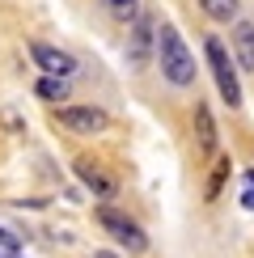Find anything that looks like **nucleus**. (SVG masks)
Listing matches in <instances>:
<instances>
[{"label": "nucleus", "instance_id": "nucleus-17", "mask_svg": "<svg viewBox=\"0 0 254 258\" xmlns=\"http://www.w3.org/2000/svg\"><path fill=\"white\" fill-rule=\"evenodd\" d=\"M9 258H26V254H17V250H13V254H9Z\"/></svg>", "mask_w": 254, "mask_h": 258}, {"label": "nucleus", "instance_id": "nucleus-8", "mask_svg": "<svg viewBox=\"0 0 254 258\" xmlns=\"http://www.w3.org/2000/svg\"><path fill=\"white\" fill-rule=\"evenodd\" d=\"M77 178H81V182H85V186H89V190H93L98 199H110V195H114V182L106 178L102 169L93 165V161H85V157L77 161Z\"/></svg>", "mask_w": 254, "mask_h": 258}, {"label": "nucleus", "instance_id": "nucleus-4", "mask_svg": "<svg viewBox=\"0 0 254 258\" xmlns=\"http://www.w3.org/2000/svg\"><path fill=\"white\" fill-rule=\"evenodd\" d=\"M59 127L64 132H77V136H98L106 132V110H98V106H59Z\"/></svg>", "mask_w": 254, "mask_h": 258}, {"label": "nucleus", "instance_id": "nucleus-6", "mask_svg": "<svg viewBox=\"0 0 254 258\" xmlns=\"http://www.w3.org/2000/svg\"><path fill=\"white\" fill-rule=\"evenodd\" d=\"M30 55H34V63L47 72V77H72V72H77V59H72L68 51L51 47V42H34V47H30Z\"/></svg>", "mask_w": 254, "mask_h": 258}, {"label": "nucleus", "instance_id": "nucleus-14", "mask_svg": "<svg viewBox=\"0 0 254 258\" xmlns=\"http://www.w3.org/2000/svg\"><path fill=\"white\" fill-rule=\"evenodd\" d=\"M13 250H17V233L13 229H0V258H9Z\"/></svg>", "mask_w": 254, "mask_h": 258}, {"label": "nucleus", "instance_id": "nucleus-10", "mask_svg": "<svg viewBox=\"0 0 254 258\" xmlns=\"http://www.w3.org/2000/svg\"><path fill=\"white\" fill-rule=\"evenodd\" d=\"M34 93L42 102H64V98H68V77H42L34 85Z\"/></svg>", "mask_w": 254, "mask_h": 258}, {"label": "nucleus", "instance_id": "nucleus-5", "mask_svg": "<svg viewBox=\"0 0 254 258\" xmlns=\"http://www.w3.org/2000/svg\"><path fill=\"white\" fill-rule=\"evenodd\" d=\"M153 34H157L153 17L136 13V17H132V42H127V63H132V68H144V63H148V51H153Z\"/></svg>", "mask_w": 254, "mask_h": 258}, {"label": "nucleus", "instance_id": "nucleus-2", "mask_svg": "<svg viewBox=\"0 0 254 258\" xmlns=\"http://www.w3.org/2000/svg\"><path fill=\"white\" fill-rule=\"evenodd\" d=\"M204 51H208V63H212V77H216L220 98H225L229 106H241V81H237V68H233L225 42H220V38H208Z\"/></svg>", "mask_w": 254, "mask_h": 258}, {"label": "nucleus", "instance_id": "nucleus-16", "mask_svg": "<svg viewBox=\"0 0 254 258\" xmlns=\"http://www.w3.org/2000/svg\"><path fill=\"white\" fill-rule=\"evenodd\" d=\"M93 258H114V254H110V250H98V254H93Z\"/></svg>", "mask_w": 254, "mask_h": 258}, {"label": "nucleus", "instance_id": "nucleus-13", "mask_svg": "<svg viewBox=\"0 0 254 258\" xmlns=\"http://www.w3.org/2000/svg\"><path fill=\"white\" fill-rule=\"evenodd\" d=\"M106 5H110V13L119 21H132L136 13H140V0H106Z\"/></svg>", "mask_w": 254, "mask_h": 258}, {"label": "nucleus", "instance_id": "nucleus-7", "mask_svg": "<svg viewBox=\"0 0 254 258\" xmlns=\"http://www.w3.org/2000/svg\"><path fill=\"white\" fill-rule=\"evenodd\" d=\"M195 144H199V153H204V157L216 153V123H212V110H208L204 102L195 106Z\"/></svg>", "mask_w": 254, "mask_h": 258}, {"label": "nucleus", "instance_id": "nucleus-15", "mask_svg": "<svg viewBox=\"0 0 254 258\" xmlns=\"http://www.w3.org/2000/svg\"><path fill=\"white\" fill-rule=\"evenodd\" d=\"M241 208H250V212H254V169L246 174V186H241Z\"/></svg>", "mask_w": 254, "mask_h": 258}, {"label": "nucleus", "instance_id": "nucleus-12", "mask_svg": "<svg viewBox=\"0 0 254 258\" xmlns=\"http://www.w3.org/2000/svg\"><path fill=\"white\" fill-rule=\"evenodd\" d=\"M199 5H204V13L212 21H233L237 17V0H199Z\"/></svg>", "mask_w": 254, "mask_h": 258}, {"label": "nucleus", "instance_id": "nucleus-9", "mask_svg": "<svg viewBox=\"0 0 254 258\" xmlns=\"http://www.w3.org/2000/svg\"><path fill=\"white\" fill-rule=\"evenodd\" d=\"M233 51H237L241 68H254V21H237L233 26Z\"/></svg>", "mask_w": 254, "mask_h": 258}, {"label": "nucleus", "instance_id": "nucleus-11", "mask_svg": "<svg viewBox=\"0 0 254 258\" xmlns=\"http://www.w3.org/2000/svg\"><path fill=\"white\" fill-rule=\"evenodd\" d=\"M229 169H233V161L229 157H216V165H212V178H208V203L212 199H220V190H225V182H229Z\"/></svg>", "mask_w": 254, "mask_h": 258}, {"label": "nucleus", "instance_id": "nucleus-3", "mask_svg": "<svg viewBox=\"0 0 254 258\" xmlns=\"http://www.w3.org/2000/svg\"><path fill=\"white\" fill-rule=\"evenodd\" d=\"M98 224H102V229H106L114 241L123 245L127 254H144V250H148L144 229H140V224H136L132 216H123L119 208H98Z\"/></svg>", "mask_w": 254, "mask_h": 258}, {"label": "nucleus", "instance_id": "nucleus-1", "mask_svg": "<svg viewBox=\"0 0 254 258\" xmlns=\"http://www.w3.org/2000/svg\"><path fill=\"white\" fill-rule=\"evenodd\" d=\"M153 42H157V59H161L165 81L169 85H195V55L186 51L178 26H169V21H165V26L153 34Z\"/></svg>", "mask_w": 254, "mask_h": 258}]
</instances>
